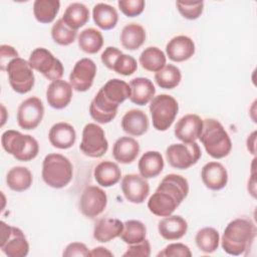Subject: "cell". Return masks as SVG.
<instances>
[{"label":"cell","mask_w":257,"mask_h":257,"mask_svg":"<svg viewBox=\"0 0 257 257\" xmlns=\"http://www.w3.org/2000/svg\"><path fill=\"white\" fill-rule=\"evenodd\" d=\"M189 184L186 178L169 174L163 178L148 201V208L156 216L166 217L174 213L188 196Z\"/></svg>","instance_id":"6da1fadb"},{"label":"cell","mask_w":257,"mask_h":257,"mask_svg":"<svg viewBox=\"0 0 257 257\" xmlns=\"http://www.w3.org/2000/svg\"><path fill=\"white\" fill-rule=\"evenodd\" d=\"M131 96L130 84L125 81L109 79L95 94L89 105L90 116L98 123L110 122L117 113V107Z\"/></svg>","instance_id":"7a4b0ae2"},{"label":"cell","mask_w":257,"mask_h":257,"mask_svg":"<svg viewBox=\"0 0 257 257\" xmlns=\"http://www.w3.org/2000/svg\"><path fill=\"white\" fill-rule=\"evenodd\" d=\"M256 237V226L249 218H237L225 228L221 246L223 250L233 256L244 254L251 248Z\"/></svg>","instance_id":"3957f363"},{"label":"cell","mask_w":257,"mask_h":257,"mask_svg":"<svg viewBox=\"0 0 257 257\" xmlns=\"http://www.w3.org/2000/svg\"><path fill=\"white\" fill-rule=\"evenodd\" d=\"M199 140L208 155L214 159L225 158L232 150V142L228 133L222 123L214 118L203 120V128Z\"/></svg>","instance_id":"277c9868"},{"label":"cell","mask_w":257,"mask_h":257,"mask_svg":"<svg viewBox=\"0 0 257 257\" xmlns=\"http://www.w3.org/2000/svg\"><path fill=\"white\" fill-rule=\"evenodd\" d=\"M42 179L46 185L54 189L67 186L73 176L70 161L60 154H49L42 162Z\"/></svg>","instance_id":"5b68a950"},{"label":"cell","mask_w":257,"mask_h":257,"mask_svg":"<svg viewBox=\"0 0 257 257\" xmlns=\"http://www.w3.org/2000/svg\"><path fill=\"white\" fill-rule=\"evenodd\" d=\"M3 149L16 160L29 162L35 159L39 152L38 142L30 135H23L18 131L8 130L2 134Z\"/></svg>","instance_id":"8992f818"},{"label":"cell","mask_w":257,"mask_h":257,"mask_svg":"<svg viewBox=\"0 0 257 257\" xmlns=\"http://www.w3.org/2000/svg\"><path fill=\"white\" fill-rule=\"evenodd\" d=\"M179 111L178 101L169 94L154 96L150 103L153 126L160 132L167 131L174 122Z\"/></svg>","instance_id":"52a82bcc"},{"label":"cell","mask_w":257,"mask_h":257,"mask_svg":"<svg viewBox=\"0 0 257 257\" xmlns=\"http://www.w3.org/2000/svg\"><path fill=\"white\" fill-rule=\"evenodd\" d=\"M6 72L10 86L17 93H27L34 86L35 76L27 60L21 57L12 59L6 67Z\"/></svg>","instance_id":"ba28073f"},{"label":"cell","mask_w":257,"mask_h":257,"mask_svg":"<svg viewBox=\"0 0 257 257\" xmlns=\"http://www.w3.org/2000/svg\"><path fill=\"white\" fill-rule=\"evenodd\" d=\"M28 63L32 69L40 72L48 80L61 79L63 75L62 62L46 48H35L30 53Z\"/></svg>","instance_id":"9c48e42d"},{"label":"cell","mask_w":257,"mask_h":257,"mask_svg":"<svg viewBox=\"0 0 257 257\" xmlns=\"http://www.w3.org/2000/svg\"><path fill=\"white\" fill-rule=\"evenodd\" d=\"M1 242L0 248L8 257H25L29 252V244L23 231L10 226L5 222L0 223Z\"/></svg>","instance_id":"30bf717a"},{"label":"cell","mask_w":257,"mask_h":257,"mask_svg":"<svg viewBox=\"0 0 257 257\" xmlns=\"http://www.w3.org/2000/svg\"><path fill=\"white\" fill-rule=\"evenodd\" d=\"M202 153L196 142L173 144L166 150V159L169 165L175 169L186 170L195 165Z\"/></svg>","instance_id":"8fae6325"},{"label":"cell","mask_w":257,"mask_h":257,"mask_svg":"<svg viewBox=\"0 0 257 257\" xmlns=\"http://www.w3.org/2000/svg\"><path fill=\"white\" fill-rule=\"evenodd\" d=\"M80 151L87 157L100 158L107 149L108 143L104 131L96 123H87L82 131V139L79 145Z\"/></svg>","instance_id":"7c38bea8"},{"label":"cell","mask_w":257,"mask_h":257,"mask_svg":"<svg viewBox=\"0 0 257 257\" xmlns=\"http://www.w3.org/2000/svg\"><path fill=\"white\" fill-rule=\"evenodd\" d=\"M44 106L40 98L31 96L23 100L17 109V122L23 130H34L41 122Z\"/></svg>","instance_id":"4fadbf2b"},{"label":"cell","mask_w":257,"mask_h":257,"mask_svg":"<svg viewBox=\"0 0 257 257\" xmlns=\"http://www.w3.org/2000/svg\"><path fill=\"white\" fill-rule=\"evenodd\" d=\"M107 204L106 193L99 187H86L79 199V210L87 218L93 219L100 215Z\"/></svg>","instance_id":"5bb4252c"},{"label":"cell","mask_w":257,"mask_h":257,"mask_svg":"<svg viewBox=\"0 0 257 257\" xmlns=\"http://www.w3.org/2000/svg\"><path fill=\"white\" fill-rule=\"evenodd\" d=\"M96 74V64L90 58H81L73 66L69 74V83L78 92L88 90Z\"/></svg>","instance_id":"9a60e30c"},{"label":"cell","mask_w":257,"mask_h":257,"mask_svg":"<svg viewBox=\"0 0 257 257\" xmlns=\"http://www.w3.org/2000/svg\"><path fill=\"white\" fill-rule=\"evenodd\" d=\"M121 191L124 198L134 204H141L145 202L150 193V186L148 181L137 174H127L121 180Z\"/></svg>","instance_id":"2e32d148"},{"label":"cell","mask_w":257,"mask_h":257,"mask_svg":"<svg viewBox=\"0 0 257 257\" xmlns=\"http://www.w3.org/2000/svg\"><path fill=\"white\" fill-rule=\"evenodd\" d=\"M203 128V119L194 113L182 116L175 124L174 134L183 143H193L199 139Z\"/></svg>","instance_id":"e0dca14e"},{"label":"cell","mask_w":257,"mask_h":257,"mask_svg":"<svg viewBox=\"0 0 257 257\" xmlns=\"http://www.w3.org/2000/svg\"><path fill=\"white\" fill-rule=\"evenodd\" d=\"M72 97V86L63 79H56L49 83L46 89L48 104L55 109L66 107Z\"/></svg>","instance_id":"ac0fdd59"},{"label":"cell","mask_w":257,"mask_h":257,"mask_svg":"<svg viewBox=\"0 0 257 257\" xmlns=\"http://www.w3.org/2000/svg\"><path fill=\"white\" fill-rule=\"evenodd\" d=\"M201 178L204 185L212 191H219L228 183L227 170L219 162L207 163L202 168Z\"/></svg>","instance_id":"d6986e66"},{"label":"cell","mask_w":257,"mask_h":257,"mask_svg":"<svg viewBox=\"0 0 257 257\" xmlns=\"http://www.w3.org/2000/svg\"><path fill=\"white\" fill-rule=\"evenodd\" d=\"M168 57L176 62H182L191 58L195 53L194 41L186 35L173 37L166 46Z\"/></svg>","instance_id":"ffe728a7"},{"label":"cell","mask_w":257,"mask_h":257,"mask_svg":"<svg viewBox=\"0 0 257 257\" xmlns=\"http://www.w3.org/2000/svg\"><path fill=\"white\" fill-rule=\"evenodd\" d=\"M48 139L54 148L65 150L71 148L74 145L76 140V133L71 124L60 121L50 127Z\"/></svg>","instance_id":"44dd1931"},{"label":"cell","mask_w":257,"mask_h":257,"mask_svg":"<svg viewBox=\"0 0 257 257\" xmlns=\"http://www.w3.org/2000/svg\"><path fill=\"white\" fill-rule=\"evenodd\" d=\"M187 221L179 215L166 216L158 224L160 235L169 241L181 239L187 233Z\"/></svg>","instance_id":"7402d4cb"},{"label":"cell","mask_w":257,"mask_h":257,"mask_svg":"<svg viewBox=\"0 0 257 257\" xmlns=\"http://www.w3.org/2000/svg\"><path fill=\"white\" fill-rule=\"evenodd\" d=\"M121 128L130 136H143L149 128L148 115L141 109H131L121 118Z\"/></svg>","instance_id":"603a6c76"},{"label":"cell","mask_w":257,"mask_h":257,"mask_svg":"<svg viewBox=\"0 0 257 257\" xmlns=\"http://www.w3.org/2000/svg\"><path fill=\"white\" fill-rule=\"evenodd\" d=\"M131 96L133 103L145 105L149 103L155 96L156 88L152 80L147 77H136L130 81Z\"/></svg>","instance_id":"cb8c5ba5"},{"label":"cell","mask_w":257,"mask_h":257,"mask_svg":"<svg viewBox=\"0 0 257 257\" xmlns=\"http://www.w3.org/2000/svg\"><path fill=\"white\" fill-rule=\"evenodd\" d=\"M140 153L139 143L131 137H120L112 147V156L120 164L133 163Z\"/></svg>","instance_id":"d4e9b609"},{"label":"cell","mask_w":257,"mask_h":257,"mask_svg":"<svg viewBox=\"0 0 257 257\" xmlns=\"http://www.w3.org/2000/svg\"><path fill=\"white\" fill-rule=\"evenodd\" d=\"M123 223L116 218H101L93 228V237L96 241L106 243L120 236Z\"/></svg>","instance_id":"484cf974"},{"label":"cell","mask_w":257,"mask_h":257,"mask_svg":"<svg viewBox=\"0 0 257 257\" xmlns=\"http://www.w3.org/2000/svg\"><path fill=\"white\" fill-rule=\"evenodd\" d=\"M139 172L145 179H152L159 176L164 169V159L157 151L146 152L138 164Z\"/></svg>","instance_id":"4316f807"},{"label":"cell","mask_w":257,"mask_h":257,"mask_svg":"<svg viewBox=\"0 0 257 257\" xmlns=\"http://www.w3.org/2000/svg\"><path fill=\"white\" fill-rule=\"evenodd\" d=\"M93 176L98 185L102 187H111L120 180L121 172L115 163L103 161L94 168Z\"/></svg>","instance_id":"83f0119b"},{"label":"cell","mask_w":257,"mask_h":257,"mask_svg":"<svg viewBox=\"0 0 257 257\" xmlns=\"http://www.w3.org/2000/svg\"><path fill=\"white\" fill-rule=\"evenodd\" d=\"M119 39L125 49L137 50L146 40L145 28L138 23H130L122 28Z\"/></svg>","instance_id":"f1b7e54d"},{"label":"cell","mask_w":257,"mask_h":257,"mask_svg":"<svg viewBox=\"0 0 257 257\" xmlns=\"http://www.w3.org/2000/svg\"><path fill=\"white\" fill-rule=\"evenodd\" d=\"M62 20L71 29L77 30L89 20V10L82 3H71L66 7L62 15Z\"/></svg>","instance_id":"f546056e"},{"label":"cell","mask_w":257,"mask_h":257,"mask_svg":"<svg viewBox=\"0 0 257 257\" xmlns=\"http://www.w3.org/2000/svg\"><path fill=\"white\" fill-rule=\"evenodd\" d=\"M94 23L103 30H110L115 27L118 14L111 5L106 3H97L92 10Z\"/></svg>","instance_id":"4dcf8cb0"},{"label":"cell","mask_w":257,"mask_h":257,"mask_svg":"<svg viewBox=\"0 0 257 257\" xmlns=\"http://www.w3.org/2000/svg\"><path fill=\"white\" fill-rule=\"evenodd\" d=\"M32 182V174L25 167H13L6 175V183L8 187L15 192L26 191L30 188Z\"/></svg>","instance_id":"1f68e13d"},{"label":"cell","mask_w":257,"mask_h":257,"mask_svg":"<svg viewBox=\"0 0 257 257\" xmlns=\"http://www.w3.org/2000/svg\"><path fill=\"white\" fill-rule=\"evenodd\" d=\"M140 63L142 67L148 71L158 72L166 65L165 53L156 46L147 47L140 55Z\"/></svg>","instance_id":"d6a6232c"},{"label":"cell","mask_w":257,"mask_h":257,"mask_svg":"<svg viewBox=\"0 0 257 257\" xmlns=\"http://www.w3.org/2000/svg\"><path fill=\"white\" fill-rule=\"evenodd\" d=\"M59 8L58 0H36L33 3V14L38 22L48 24L55 19Z\"/></svg>","instance_id":"836d02e7"},{"label":"cell","mask_w":257,"mask_h":257,"mask_svg":"<svg viewBox=\"0 0 257 257\" xmlns=\"http://www.w3.org/2000/svg\"><path fill=\"white\" fill-rule=\"evenodd\" d=\"M103 45L102 34L95 28H86L78 35L79 48L88 54H94Z\"/></svg>","instance_id":"e575fe53"},{"label":"cell","mask_w":257,"mask_h":257,"mask_svg":"<svg viewBox=\"0 0 257 257\" xmlns=\"http://www.w3.org/2000/svg\"><path fill=\"white\" fill-rule=\"evenodd\" d=\"M197 247L204 253H213L219 247L220 236L216 229L212 227H205L198 231L195 237Z\"/></svg>","instance_id":"d590c367"},{"label":"cell","mask_w":257,"mask_h":257,"mask_svg":"<svg viewBox=\"0 0 257 257\" xmlns=\"http://www.w3.org/2000/svg\"><path fill=\"white\" fill-rule=\"evenodd\" d=\"M182 79L181 70L173 65V64H166L161 70L156 72L155 80L157 84L161 88L165 89H173L179 85Z\"/></svg>","instance_id":"8d00e7d4"},{"label":"cell","mask_w":257,"mask_h":257,"mask_svg":"<svg viewBox=\"0 0 257 257\" xmlns=\"http://www.w3.org/2000/svg\"><path fill=\"white\" fill-rule=\"evenodd\" d=\"M147 228L145 224L139 220H127L123 223V229L120 234V239L128 244L140 243L146 239Z\"/></svg>","instance_id":"74e56055"},{"label":"cell","mask_w":257,"mask_h":257,"mask_svg":"<svg viewBox=\"0 0 257 257\" xmlns=\"http://www.w3.org/2000/svg\"><path fill=\"white\" fill-rule=\"evenodd\" d=\"M77 36V30L71 29L65 24L62 18L56 20L51 28V37L53 41L59 45L66 46L74 42Z\"/></svg>","instance_id":"f35d334b"},{"label":"cell","mask_w":257,"mask_h":257,"mask_svg":"<svg viewBox=\"0 0 257 257\" xmlns=\"http://www.w3.org/2000/svg\"><path fill=\"white\" fill-rule=\"evenodd\" d=\"M176 6L180 14L189 20H195L199 18L204 9L203 1H177Z\"/></svg>","instance_id":"ab89813d"},{"label":"cell","mask_w":257,"mask_h":257,"mask_svg":"<svg viewBox=\"0 0 257 257\" xmlns=\"http://www.w3.org/2000/svg\"><path fill=\"white\" fill-rule=\"evenodd\" d=\"M138 68V64H137V60L127 54L121 53L114 61L112 69L113 71H115L118 74L127 76L133 74Z\"/></svg>","instance_id":"60d3db41"},{"label":"cell","mask_w":257,"mask_h":257,"mask_svg":"<svg viewBox=\"0 0 257 257\" xmlns=\"http://www.w3.org/2000/svg\"><path fill=\"white\" fill-rule=\"evenodd\" d=\"M117 5L119 10L127 17L139 16L145 9L144 0H119Z\"/></svg>","instance_id":"b9f144b4"},{"label":"cell","mask_w":257,"mask_h":257,"mask_svg":"<svg viewBox=\"0 0 257 257\" xmlns=\"http://www.w3.org/2000/svg\"><path fill=\"white\" fill-rule=\"evenodd\" d=\"M192 252L190 248L183 243H172L166 246L161 252L158 253V257H191Z\"/></svg>","instance_id":"7bdbcfd3"},{"label":"cell","mask_w":257,"mask_h":257,"mask_svg":"<svg viewBox=\"0 0 257 257\" xmlns=\"http://www.w3.org/2000/svg\"><path fill=\"white\" fill-rule=\"evenodd\" d=\"M151 255V244L150 242L145 239L140 243L132 244L127 248V250L122 254L123 257H149Z\"/></svg>","instance_id":"ee69618b"},{"label":"cell","mask_w":257,"mask_h":257,"mask_svg":"<svg viewBox=\"0 0 257 257\" xmlns=\"http://www.w3.org/2000/svg\"><path fill=\"white\" fill-rule=\"evenodd\" d=\"M89 253L90 251H88L85 244L80 242H72L65 247L62 255L64 257H86L89 256Z\"/></svg>","instance_id":"f6af8a7d"},{"label":"cell","mask_w":257,"mask_h":257,"mask_svg":"<svg viewBox=\"0 0 257 257\" xmlns=\"http://www.w3.org/2000/svg\"><path fill=\"white\" fill-rule=\"evenodd\" d=\"M18 52L15 50L14 47L10 45H1L0 46V65H1V70H6V67L8 63L14 59L17 58Z\"/></svg>","instance_id":"bcb514c9"},{"label":"cell","mask_w":257,"mask_h":257,"mask_svg":"<svg viewBox=\"0 0 257 257\" xmlns=\"http://www.w3.org/2000/svg\"><path fill=\"white\" fill-rule=\"evenodd\" d=\"M122 52L117 49L116 47L113 46H108L104 49V51L101 53L100 59L101 62L108 68V69H112L113 63L115 61V59L121 54Z\"/></svg>","instance_id":"7dc6e473"},{"label":"cell","mask_w":257,"mask_h":257,"mask_svg":"<svg viewBox=\"0 0 257 257\" xmlns=\"http://www.w3.org/2000/svg\"><path fill=\"white\" fill-rule=\"evenodd\" d=\"M89 256H113V254L108 249L99 246V247L93 248L90 251Z\"/></svg>","instance_id":"c3c4849f"},{"label":"cell","mask_w":257,"mask_h":257,"mask_svg":"<svg viewBox=\"0 0 257 257\" xmlns=\"http://www.w3.org/2000/svg\"><path fill=\"white\" fill-rule=\"evenodd\" d=\"M255 143H256V132H253L247 139V149L252 155H255Z\"/></svg>","instance_id":"681fc988"},{"label":"cell","mask_w":257,"mask_h":257,"mask_svg":"<svg viewBox=\"0 0 257 257\" xmlns=\"http://www.w3.org/2000/svg\"><path fill=\"white\" fill-rule=\"evenodd\" d=\"M248 191L252 195L253 198L256 197V186H255V173H254V170H252L251 180H249V182H248Z\"/></svg>","instance_id":"f907efd6"}]
</instances>
